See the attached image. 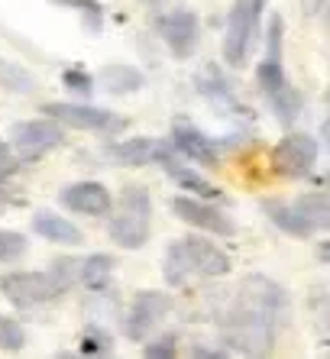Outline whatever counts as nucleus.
<instances>
[{
    "mask_svg": "<svg viewBox=\"0 0 330 359\" xmlns=\"http://www.w3.org/2000/svg\"><path fill=\"white\" fill-rule=\"evenodd\" d=\"M289 318V292L269 276H246L220 314V340L243 356H269Z\"/></svg>",
    "mask_w": 330,
    "mask_h": 359,
    "instance_id": "f257e3e1",
    "label": "nucleus"
},
{
    "mask_svg": "<svg viewBox=\"0 0 330 359\" xmlns=\"http://www.w3.org/2000/svg\"><path fill=\"white\" fill-rule=\"evenodd\" d=\"M282 42H285V23H282V17H272L269 20V33H265V55L256 65V84H259V94L269 104V110L275 114V120L282 126H291L301 117L305 97H301V91L291 84L289 72H285Z\"/></svg>",
    "mask_w": 330,
    "mask_h": 359,
    "instance_id": "f03ea898",
    "label": "nucleus"
},
{
    "mask_svg": "<svg viewBox=\"0 0 330 359\" xmlns=\"http://www.w3.org/2000/svg\"><path fill=\"white\" fill-rule=\"evenodd\" d=\"M227 272H230V256L201 236H182L165 250L162 276L172 288H185L198 278H220Z\"/></svg>",
    "mask_w": 330,
    "mask_h": 359,
    "instance_id": "7ed1b4c3",
    "label": "nucleus"
},
{
    "mask_svg": "<svg viewBox=\"0 0 330 359\" xmlns=\"http://www.w3.org/2000/svg\"><path fill=\"white\" fill-rule=\"evenodd\" d=\"M110 240L120 250H143L152 233V198L143 184H126L114 217L107 224Z\"/></svg>",
    "mask_w": 330,
    "mask_h": 359,
    "instance_id": "20e7f679",
    "label": "nucleus"
},
{
    "mask_svg": "<svg viewBox=\"0 0 330 359\" xmlns=\"http://www.w3.org/2000/svg\"><path fill=\"white\" fill-rule=\"evenodd\" d=\"M265 0H233L227 13V29H223V59L230 68H239L249 59V49L259 33V17H263Z\"/></svg>",
    "mask_w": 330,
    "mask_h": 359,
    "instance_id": "39448f33",
    "label": "nucleus"
},
{
    "mask_svg": "<svg viewBox=\"0 0 330 359\" xmlns=\"http://www.w3.org/2000/svg\"><path fill=\"white\" fill-rule=\"evenodd\" d=\"M10 136H13L10 142H13V149H17L20 159L36 162V159L49 156L52 149H58V146L65 142V126L58 123V120H52V117L20 120V123H13Z\"/></svg>",
    "mask_w": 330,
    "mask_h": 359,
    "instance_id": "423d86ee",
    "label": "nucleus"
},
{
    "mask_svg": "<svg viewBox=\"0 0 330 359\" xmlns=\"http://www.w3.org/2000/svg\"><path fill=\"white\" fill-rule=\"evenodd\" d=\"M46 117L58 120L62 126H72V130H91V133H117L124 130L126 120L117 117L114 110L107 107H94V104H62V100H52L46 104Z\"/></svg>",
    "mask_w": 330,
    "mask_h": 359,
    "instance_id": "0eeeda50",
    "label": "nucleus"
},
{
    "mask_svg": "<svg viewBox=\"0 0 330 359\" xmlns=\"http://www.w3.org/2000/svg\"><path fill=\"white\" fill-rule=\"evenodd\" d=\"M0 288H4L10 304H17V308H39L46 301H55L58 294H65V288L58 285L52 272H10L0 282Z\"/></svg>",
    "mask_w": 330,
    "mask_h": 359,
    "instance_id": "6e6552de",
    "label": "nucleus"
},
{
    "mask_svg": "<svg viewBox=\"0 0 330 359\" xmlns=\"http://www.w3.org/2000/svg\"><path fill=\"white\" fill-rule=\"evenodd\" d=\"M156 29L175 59H191V55H194L198 39H201V23H198V17H194V10H188V7L169 10V13L159 17Z\"/></svg>",
    "mask_w": 330,
    "mask_h": 359,
    "instance_id": "1a4fd4ad",
    "label": "nucleus"
},
{
    "mask_svg": "<svg viewBox=\"0 0 330 359\" xmlns=\"http://www.w3.org/2000/svg\"><path fill=\"white\" fill-rule=\"evenodd\" d=\"M172 294H165V292H140L136 298H133V304L126 308V314H124V334H126V340H146L149 337V330L159 324V320L172 311Z\"/></svg>",
    "mask_w": 330,
    "mask_h": 359,
    "instance_id": "9d476101",
    "label": "nucleus"
},
{
    "mask_svg": "<svg viewBox=\"0 0 330 359\" xmlns=\"http://www.w3.org/2000/svg\"><path fill=\"white\" fill-rule=\"evenodd\" d=\"M169 208H172V214L182 220V224L194 226L201 233H214V236L237 233V224H233L220 208L207 204L204 198H185V194H178V198L169 201Z\"/></svg>",
    "mask_w": 330,
    "mask_h": 359,
    "instance_id": "9b49d317",
    "label": "nucleus"
},
{
    "mask_svg": "<svg viewBox=\"0 0 330 359\" xmlns=\"http://www.w3.org/2000/svg\"><path fill=\"white\" fill-rule=\"evenodd\" d=\"M317 165V142L308 133H289L275 142L272 168L285 178H301Z\"/></svg>",
    "mask_w": 330,
    "mask_h": 359,
    "instance_id": "f8f14e48",
    "label": "nucleus"
},
{
    "mask_svg": "<svg viewBox=\"0 0 330 359\" xmlns=\"http://www.w3.org/2000/svg\"><path fill=\"white\" fill-rule=\"evenodd\" d=\"M58 201H62L68 210H74V214H84V217H104V214L114 210V198H110V191L100 182L65 184L62 194H58Z\"/></svg>",
    "mask_w": 330,
    "mask_h": 359,
    "instance_id": "ddd939ff",
    "label": "nucleus"
},
{
    "mask_svg": "<svg viewBox=\"0 0 330 359\" xmlns=\"http://www.w3.org/2000/svg\"><path fill=\"white\" fill-rule=\"evenodd\" d=\"M172 149L185 159L198 162V165H217L220 162V149L211 136H204L194 123L188 120H175L172 123Z\"/></svg>",
    "mask_w": 330,
    "mask_h": 359,
    "instance_id": "4468645a",
    "label": "nucleus"
},
{
    "mask_svg": "<svg viewBox=\"0 0 330 359\" xmlns=\"http://www.w3.org/2000/svg\"><path fill=\"white\" fill-rule=\"evenodd\" d=\"M198 94L217 114H243V100L233 94L230 81L220 75L217 65H207L204 72H198Z\"/></svg>",
    "mask_w": 330,
    "mask_h": 359,
    "instance_id": "2eb2a0df",
    "label": "nucleus"
},
{
    "mask_svg": "<svg viewBox=\"0 0 330 359\" xmlns=\"http://www.w3.org/2000/svg\"><path fill=\"white\" fill-rule=\"evenodd\" d=\"M165 142L159 140H149V136H133V140H120V142H110L107 146V159L114 165H149V162L159 159V152H162Z\"/></svg>",
    "mask_w": 330,
    "mask_h": 359,
    "instance_id": "dca6fc26",
    "label": "nucleus"
},
{
    "mask_svg": "<svg viewBox=\"0 0 330 359\" xmlns=\"http://www.w3.org/2000/svg\"><path fill=\"white\" fill-rule=\"evenodd\" d=\"M33 233H39L42 240H49V243H62V246H78L81 243V230L68 217L55 214V210H36Z\"/></svg>",
    "mask_w": 330,
    "mask_h": 359,
    "instance_id": "f3484780",
    "label": "nucleus"
},
{
    "mask_svg": "<svg viewBox=\"0 0 330 359\" xmlns=\"http://www.w3.org/2000/svg\"><path fill=\"white\" fill-rule=\"evenodd\" d=\"M98 88L107 94H117V97H124V94H136L146 84V75H143L140 68L133 65H104L98 72Z\"/></svg>",
    "mask_w": 330,
    "mask_h": 359,
    "instance_id": "a211bd4d",
    "label": "nucleus"
},
{
    "mask_svg": "<svg viewBox=\"0 0 330 359\" xmlns=\"http://www.w3.org/2000/svg\"><path fill=\"white\" fill-rule=\"evenodd\" d=\"M263 210L282 233H289V236H311L314 233L311 224H308V220L301 217V210L295 208V201H291V204H285V201H263Z\"/></svg>",
    "mask_w": 330,
    "mask_h": 359,
    "instance_id": "6ab92c4d",
    "label": "nucleus"
},
{
    "mask_svg": "<svg viewBox=\"0 0 330 359\" xmlns=\"http://www.w3.org/2000/svg\"><path fill=\"white\" fill-rule=\"evenodd\" d=\"M114 269H117L114 256H107V252H94V256L81 259V278H78V282H81L88 292L104 294V292H110Z\"/></svg>",
    "mask_w": 330,
    "mask_h": 359,
    "instance_id": "aec40b11",
    "label": "nucleus"
},
{
    "mask_svg": "<svg viewBox=\"0 0 330 359\" xmlns=\"http://www.w3.org/2000/svg\"><path fill=\"white\" fill-rule=\"evenodd\" d=\"M301 217L311 224V230H330V191H308L295 201Z\"/></svg>",
    "mask_w": 330,
    "mask_h": 359,
    "instance_id": "412c9836",
    "label": "nucleus"
},
{
    "mask_svg": "<svg viewBox=\"0 0 330 359\" xmlns=\"http://www.w3.org/2000/svg\"><path fill=\"white\" fill-rule=\"evenodd\" d=\"M0 84L10 88V91H20V94H33L36 91V78L26 72V68L13 65V62L0 59Z\"/></svg>",
    "mask_w": 330,
    "mask_h": 359,
    "instance_id": "4be33fe9",
    "label": "nucleus"
},
{
    "mask_svg": "<svg viewBox=\"0 0 330 359\" xmlns=\"http://www.w3.org/2000/svg\"><path fill=\"white\" fill-rule=\"evenodd\" d=\"M58 7H72L81 13V23L88 33H100V26H104V7H100V0H55Z\"/></svg>",
    "mask_w": 330,
    "mask_h": 359,
    "instance_id": "5701e85b",
    "label": "nucleus"
},
{
    "mask_svg": "<svg viewBox=\"0 0 330 359\" xmlns=\"http://www.w3.org/2000/svg\"><path fill=\"white\" fill-rule=\"evenodd\" d=\"M78 350H81V356H107V353L114 350V340H110V334L104 327H88L81 334Z\"/></svg>",
    "mask_w": 330,
    "mask_h": 359,
    "instance_id": "b1692460",
    "label": "nucleus"
},
{
    "mask_svg": "<svg viewBox=\"0 0 330 359\" xmlns=\"http://www.w3.org/2000/svg\"><path fill=\"white\" fill-rule=\"evenodd\" d=\"M26 346V330L20 327V320L0 314V350L7 353H20Z\"/></svg>",
    "mask_w": 330,
    "mask_h": 359,
    "instance_id": "393cba45",
    "label": "nucleus"
},
{
    "mask_svg": "<svg viewBox=\"0 0 330 359\" xmlns=\"http://www.w3.org/2000/svg\"><path fill=\"white\" fill-rule=\"evenodd\" d=\"M308 311H311V318L317 327L330 330V285H317L308 298Z\"/></svg>",
    "mask_w": 330,
    "mask_h": 359,
    "instance_id": "a878e982",
    "label": "nucleus"
},
{
    "mask_svg": "<svg viewBox=\"0 0 330 359\" xmlns=\"http://www.w3.org/2000/svg\"><path fill=\"white\" fill-rule=\"evenodd\" d=\"M26 256V236L17 230H0V262H17Z\"/></svg>",
    "mask_w": 330,
    "mask_h": 359,
    "instance_id": "bb28decb",
    "label": "nucleus"
},
{
    "mask_svg": "<svg viewBox=\"0 0 330 359\" xmlns=\"http://www.w3.org/2000/svg\"><path fill=\"white\" fill-rule=\"evenodd\" d=\"M143 356L146 359H175L178 356V334H162L156 340H149L143 346Z\"/></svg>",
    "mask_w": 330,
    "mask_h": 359,
    "instance_id": "cd10ccee",
    "label": "nucleus"
},
{
    "mask_svg": "<svg viewBox=\"0 0 330 359\" xmlns=\"http://www.w3.org/2000/svg\"><path fill=\"white\" fill-rule=\"evenodd\" d=\"M62 81H65V88L68 91H74V94H81V97H88V94L98 88V81H94L88 72H81V68H68L65 75H62Z\"/></svg>",
    "mask_w": 330,
    "mask_h": 359,
    "instance_id": "c85d7f7f",
    "label": "nucleus"
},
{
    "mask_svg": "<svg viewBox=\"0 0 330 359\" xmlns=\"http://www.w3.org/2000/svg\"><path fill=\"white\" fill-rule=\"evenodd\" d=\"M20 165H23V159L17 156L13 142H4V140H0V182H10V178L20 172Z\"/></svg>",
    "mask_w": 330,
    "mask_h": 359,
    "instance_id": "c756f323",
    "label": "nucleus"
},
{
    "mask_svg": "<svg viewBox=\"0 0 330 359\" xmlns=\"http://www.w3.org/2000/svg\"><path fill=\"white\" fill-rule=\"evenodd\" d=\"M301 10H305L308 20L330 26V0H301Z\"/></svg>",
    "mask_w": 330,
    "mask_h": 359,
    "instance_id": "7c9ffc66",
    "label": "nucleus"
},
{
    "mask_svg": "<svg viewBox=\"0 0 330 359\" xmlns=\"http://www.w3.org/2000/svg\"><path fill=\"white\" fill-rule=\"evenodd\" d=\"M227 346H220V350H211V346H191V356L194 359H227Z\"/></svg>",
    "mask_w": 330,
    "mask_h": 359,
    "instance_id": "2f4dec72",
    "label": "nucleus"
},
{
    "mask_svg": "<svg viewBox=\"0 0 330 359\" xmlns=\"http://www.w3.org/2000/svg\"><path fill=\"white\" fill-rule=\"evenodd\" d=\"M13 204H20V198H13V194L4 188V182H0V214H4L7 208H13Z\"/></svg>",
    "mask_w": 330,
    "mask_h": 359,
    "instance_id": "473e14b6",
    "label": "nucleus"
},
{
    "mask_svg": "<svg viewBox=\"0 0 330 359\" xmlns=\"http://www.w3.org/2000/svg\"><path fill=\"white\" fill-rule=\"evenodd\" d=\"M321 133H324V142H327V149H330V91H327V114H324Z\"/></svg>",
    "mask_w": 330,
    "mask_h": 359,
    "instance_id": "72a5a7b5",
    "label": "nucleus"
},
{
    "mask_svg": "<svg viewBox=\"0 0 330 359\" xmlns=\"http://www.w3.org/2000/svg\"><path fill=\"white\" fill-rule=\"evenodd\" d=\"M317 259H321V262H327V266H330V240L317 246Z\"/></svg>",
    "mask_w": 330,
    "mask_h": 359,
    "instance_id": "f704fd0d",
    "label": "nucleus"
},
{
    "mask_svg": "<svg viewBox=\"0 0 330 359\" xmlns=\"http://www.w3.org/2000/svg\"><path fill=\"white\" fill-rule=\"evenodd\" d=\"M324 350H330V334H327V337H324Z\"/></svg>",
    "mask_w": 330,
    "mask_h": 359,
    "instance_id": "c9c22d12",
    "label": "nucleus"
},
{
    "mask_svg": "<svg viewBox=\"0 0 330 359\" xmlns=\"http://www.w3.org/2000/svg\"><path fill=\"white\" fill-rule=\"evenodd\" d=\"M143 4H162V0H143Z\"/></svg>",
    "mask_w": 330,
    "mask_h": 359,
    "instance_id": "e433bc0d",
    "label": "nucleus"
},
{
    "mask_svg": "<svg viewBox=\"0 0 330 359\" xmlns=\"http://www.w3.org/2000/svg\"><path fill=\"white\" fill-rule=\"evenodd\" d=\"M0 282H4V278H0Z\"/></svg>",
    "mask_w": 330,
    "mask_h": 359,
    "instance_id": "4c0bfd02",
    "label": "nucleus"
}]
</instances>
